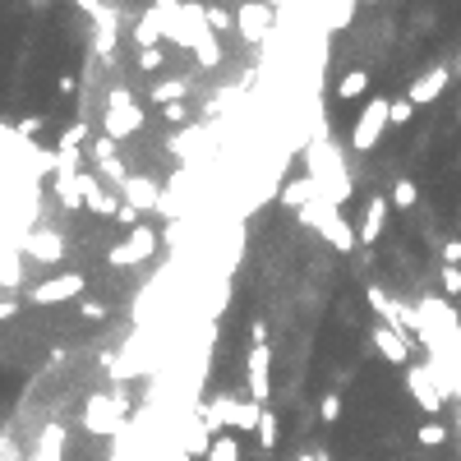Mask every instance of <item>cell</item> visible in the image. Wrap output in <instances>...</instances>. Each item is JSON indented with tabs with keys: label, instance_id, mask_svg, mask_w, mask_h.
Wrapping results in <instances>:
<instances>
[{
	"label": "cell",
	"instance_id": "6da1fadb",
	"mask_svg": "<svg viewBox=\"0 0 461 461\" xmlns=\"http://www.w3.org/2000/svg\"><path fill=\"white\" fill-rule=\"evenodd\" d=\"M295 217H300L305 226H314V231H318L323 240H328L333 250H342V254H350V250L360 245V235H356V226H350L346 217H342V208H337V203H328V199H323V194H318V199H314L309 208H300V212H295Z\"/></svg>",
	"mask_w": 461,
	"mask_h": 461
},
{
	"label": "cell",
	"instance_id": "7a4b0ae2",
	"mask_svg": "<svg viewBox=\"0 0 461 461\" xmlns=\"http://www.w3.org/2000/svg\"><path fill=\"white\" fill-rule=\"evenodd\" d=\"M148 120V111L139 106V97H134L125 84H116L111 93H106V111H102V134L106 139H129V134H139Z\"/></svg>",
	"mask_w": 461,
	"mask_h": 461
},
{
	"label": "cell",
	"instance_id": "3957f363",
	"mask_svg": "<svg viewBox=\"0 0 461 461\" xmlns=\"http://www.w3.org/2000/svg\"><path fill=\"white\" fill-rule=\"evenodd\" d=\"M388 125H392V102L388 97H369L356 111V125H350V148H356V152H374L378 139L388 134Z\"/></svg>",
	"mask_w": 461,
	"mask_h": 461
},
{
	"label": "cell",
	"instance_id": "277c9868",
	"mask_svg": "<svg viewBox=\"0 0 461 461\" xmlns=\"http://www.w3.org/2000/svg\"><path fill=\"white\" fill-rule=\"evenodd\" d=\"M406 392H411V401L420 406L424 416H439L443 406H448V392H443L439 378H433L429 360L424 365H406Z\"/></svg>",
	"mask_w": 461,
	"mask_h": 461
},
{
	"label": "cell",
	"instance_id": "5b68a950",
	"mask_svg": "<svg viewBox=\"0 0 461 461\" xmlns=\"http://www.w3.org/2000/svg\"><path fill=\"white\" fill-rule=\"evenodd\" d=\"M245 388H250V401L268 406V392H273V346H268V342H250V356H245Z\"/></svg>",
	"mask_w": 461,
	"mask_h": 461
},
{
	"label": "cell",
	"instance_id": "8992f818",
	"mask_svg": "<svg viewBox=\"0 0 461 461\" xmlns=\"http://www.w3.org/2000/svg\"><path fill=\"white\" fill-rule=\"evenodd\" d=\"M152 254H157V231L139 222V226H134L111 254H106V263H111V268H139V263H144V259H152Z\"/></svg>",
	"mask_w": 461,
	"mask_h": 461
},
{
	"label": "cell",
	"instance_id": "52a82bcc",
	"mask_svg": "<svg viewBox=\"0 0 461 461\" xmlns=\"http://www.w3.org/2000/svg\"><path fill=\"white\" fill-rule=\"evenodd\" d=\"M273 5H263V0H240L235 10V29H240V42L259 46L263 37H273Z\"/></svg>",
	"mask_w": 461,
	"mask_h": 461
},
{
	"label": "cell",
	"instance_id": "ba28073f",
	"mask_svg": "<svg viewBox=\"0 0 461 461\" xmlns=\"http://www.w3.org/2000/svg\"><path fill=\"white\" fill-rule=\"evenodd\" d=\"M84 286H88L84 273H56V277L37 282V286L29 291V300H33V305H65V300H74V295H84Z\"/></svg>",
	"mask_w": 461,
	"mask_h": 461
},
{
	"label": "cell",
	"instance_id": "9c48e42d",
	"mask_svg": "<svg viewBox=\"0 0 461 461\" xmlns=\"http://www.w3.org/2000/svg\"><path fill=\"white\" fill-rule=\"evenodd\" d=\"M369 346L378 350V360H388V365H397V369L411 365V337H406L401 328L374 323V328H369Z\"/></svg>",
	"mask_w": 461,
	"mask_h": 461
},
{
	"label": "cell",
	"instance_id": "30bf717a",
	"mask_svg": "<svg viewBox=\"0 0 461 461\" xmlns=\"http://www.w3.org/2000/svg\"><path fill=\"white\" fill-rule=\"evenodd\" d=\"M120 420H125V397H120V392H97V397L88 401V411H84V424H88L93 433H116Z\"/></svg>",
	"mask_w": 461,
	"mask_h": 461
},
{
	"label": "cell",
	"instance_id": "8fae6325",
	"mask_svg": "<svg viewBox=\"0 0 461 461\" xmlns=\"http://www.w3.org/2000/svg\"><path fill=\"white\" fill-rule=\"evenodd\" d=\"M452 70L448 65H429L424 74H416L411 78V88H406V97H411V106H416V111H420V106H429V102H439L443 93H448V84H452Z\"/></svg>",
	"mask_w": 461,
	"mask_h": 461
},
{
	"label": "cell",
	"instance_id": "7c38bea8",
	"mask_svg": "<svg viewBox=\"0 0 461 461\" xmlns=\"http://www.w3.org/2000/svg\"><path fill=\"white\" fill-rule=\"evenodd\" d=\"M19 250L29 254L33 263H61V259H65V240H61L56 231L37 226V231H29V235L19 240Z\"/></svg>",
	"mask_w": 461,
	"mask_h": 461
},
{
	"label": "cell",
	"instance_id": "4fadbf2b",
	"mask_svg": "<svg viewBox=\"0 0 461 461\" xmlns=\"http://www.w3.org/2000/svg\"><path fill=\"white\" fill-rule=\"evenodd\" d=\"M120 199H125L129 208H139V212H161V203H167L152 176H129V180L120 185Z\"/></svg>",
	"mask_w": 461,
	"mask_h": 461
},
{
	"label": "cell",
	"instance_id": "5bb4252c",
	"mask_svg": "<svg viewBox=\"0 0 461 461\" xmlns=\"http://www.w3.org/2000/svg\"><path fill=\"white\" fill-rule=\"evenodd\" d=\"M388 194H369V203H365V217H360V226H356V235H360V245H378V235H383V226H388Z\"/></svg>",
	"mask_w": 461,
	"mask_h": 461
},
{
	"label": "cell",
	"instance_id": "9a60e30c",
	"mask_svg": "<svg viewBox=\"0 0 461 461\" xmlns=\"http://www.w3.org/2000/svg\"><path fill=\"white\" fill-rule=\"evenodd\" d=\"M93 37H97V56L102 61H111L116 56V42H120V10H111V5H102L97 14H93Z\"/></svg>",
	"mask_w": 461,
	"mask_h": 461
},
{
	"label": "cell",
	"instance_id": "2e32d148",
	"mask_svg": "<svg viewBox=\"0 0 461 461\" xmlns=\"http://www.w3.org/2000/svg\"><path fill=\"white\" fill-rule=\"evenodd\" d=\"M167 14H157V10H148L139 23H134V46H139V51H157V42L161 37H167Z\"/></svg>",
	"mask_w": 461,
	"mask_h": 461
},
{
	"label": "cell",
	"instance_id": "e0dca14e",
	"mask_svg": "<svg viewBox=\"0 0 461 461\" xmlns=\"http://www.w3.org/2000/svg\"><path fill=\"white\" fill-rule=\"evenodd\" d=\"M318 199V185H314V176H300V180H286V189H282V208H309Z\"/></svg>",
	"mask_w": 461,
	"mask_h": 461
},
{
	"label": "cell",
	"instance_id": "ac0fdd59",
	"mask_svg": "<svg viewBox=\"0 0 461 461\" xmlns=\"http://www.w3.org/2000/svg\"><path fill=\"white\" fill-rule=\"evenodd\" d=\"M254 443H259L263 452H277V443H282V420H277V411H273V406H263L259 429H254Z\"/></svg>",
	"mask_w": 461,
	"mask_h": 461
},
{
	"label": "cell",
	"instance_id": "d6986e66",
	"mask_svg": "<svg viewBox=\"0 0 461 461\" xmlns=\"http://www.w3.org/2000/svg\"><path fill=\"white\" fill-rule=\"evenodd\" d=\"M369 93V74L365 70H346L342 78H337V97L342 102H356V97H365Z\"/></svg>",
	"mask_w": 461,
	"mask_h": 461
},
{
	"label": "cell",
	"instance_id": "ffe728a7",
	"mask_svg": "<svg viewBox=\"0 0 461 461\" xmlns=\"http://www.w3.org/2000/svg\"><path fill=\"white\" fill-rule=\"evenodd\" d=\"M388 199H392V208L397 212H411L416 203H420V189H416V180H392V189H388Z\"/></svg>",
	"mask_w": 461,
	"mask_h": 461
},
{
	"label": "cell",
	"instance_id": "44dd1931",
	"mask_svg": "<svg viewBox=\"0 0 461 461\" xmlns=\"http://www.w3.org/2000/svg\"><path fill=\"white\" fill-rule=\"evenodd\" d=\"M185 93H189L185 78H157V84H152V102H157V106H176Z\"/></svg>",
	"mask_w": 461,
	"mask_h": 461
},
{
	"label": "cell",
	"instance_id": "7402d4cb",
	"mask_svg": "<svg viewBox=\"0 0 461 461\" xmlns=\"http://www.w3.org/2000/svg\"><path fill=\"white\" fill-rule=\"evenodd\" d=\"M203 461H240V439H235V433H217Z\"/></svg>",
	"mask_w": 461,
	"mask_h": 461
},
{
	"label": "cell",
	"instance_id": "603a6c76",
	"mask_svg": "<svg viewBox=\"0 0 461 461\" xmlns=\"http://www.w3.org/2000/svg\"><path fill=\"white\" fill-rule=\"evenodd\" d=\"M416 443H420L424 452L443 448V443H448V424H439V420H424V424L416 429Z\"/></svg>",
	"mask_w": 461,
	"mask_h": 461
},
{
	"label": "cell",
	"instance_id": "cb8c5ba5",
	"mask_svg": "<svg viewBox=\"0 0 461 461\" xmlns=\"http://www.w3.org/2000/svg\"><path fill=\"white\" fill-rule=\"evenodd\" d=\"M194 61H199L203 70H217V65H222V37H217V33L203 37V42L194 46Z\"/></svg>",
	"mask_w": 461,
	"mask_h": 461
},
{
	"label": "cell",
	"instance_id": "d4e9b609",
	"mask_svg": "<svg viewBox=\"0 0 461 461\" xmlns=\"http://www.w3.org/2000/svg\"><path fill=\"white\" fill-rule=\"evenodd\" d=\"M84 139H88V125L74 120V125L61 134V148H56V152H78V144H84Z\"/></svg>",
	"mask_w": 461,
	"mask_h": 461
},
{
	"label": "cell",
	"instance_id": "484cf974",
	"mask_svg": "<svg viewBox=\"0 0 461 461\" xmlns=\"http://www.w3.org/2000/svg\"><path fill=\"white\" fill-rule=\"evenodd\" d=\"M411 120H416L411 97H392V125H411Z\"/></svg>",
	"mask_w": 461,
	"mask_h": 461
},
{
	"label": "cell",
	"instance_id": "4316f807",
	"mask_svg": "<svg viewBox=\"0 0 461 461\" xmlns=\"http://www.w3.org/2000/svg\"><path fill=\"white\" fill-rule=\"evenodd\" d=\"M318 420H328V424L342 420V397H337V392H328V397L318 401Z\"/></svg>",
	"mask_w": 461,
	"mask_h": 461
},
{
	"label": "cell",
	"instance_id": "83f0119b",
	"mask_svg": "<svg viewBox=\"0 0 461 461\" xmlns=\"http://www.w3.org/2000/svg\"><path fill=\"white\" fill-rule=\"evenodd\" d=\"M443 295H448V300L461 295V268H443Z\"/></svg>",
	"mask_w": 461,
	"mask_h": 461
},
{
	"label": "cell",
	"instance_id": "f1b7e54d",
	"mask_svg": "<svg viewBox=\"0 0 461 461\" xmlns=\"http://www.w3.org/2000/svg\"><path fill=\"white\" fill-rule=\"evenodd\" d=\"M231 23H235V14H226V10H217V5L208 10V29H212V33H226Z\"/></svg>",
	"mask_w": 461,
	"mask_h": 461
},
{
	"label": "cell",
	"instance_id": "f546056e",
	"mask_svg": "<svg viewBox=\"0 0 461 461\" xmlns=\"http://www.w3.org/2000/svg\"><path fill=\"white\" fill-rule=\"evenodd\" d=\"M148 10H157V14H167V19H176V14L185 10V0H148Z\"/></svg>",
	"mask_w": 461,
	"mask_h": 461
},
{
	"label": "cell",
	"instance_id": "4dcf8cb0",
	"mask_svg": "<svg viewBox=\"0 0 461 461\" xmlns=\"http://www.w3.org/2000/svg\"><path fill=\"white\" fill-rule=\"evenodd\" d=\"M443 268H461V240H448L443 245Z\"/></svg>",
	"mask_w": 461,
	"mask_h": 461
},
{
	"label": "cell",
	"instance_id": "1f68e13d",
	"mask_svg": "<svg viewBox=\"0 0 461 461\" xmlns=\"http://www.w3.org/2000/svg\"><path fill=\"white\" fill-rule=\"evenodd\" d=\"M78 314H84L88 323H97V318H106V305L102 300H84V305H78Z\"/></svg>",
	"mask_w": 461,
	"mask_h": 461
},
{
	"label": "cell",
	"instance_id": "d6a6232c",
	"mask_svg": "<svg viewBox=\"0 0 461 461\" xmlns=\"http://www.w3.org/2000/svg\"><path fill=\"white\" fill-rule=\"evenodd\" d=\"M116 222L134 231V226H139V208H129V203H120V212H116Z\"/></svg>",
	"mask_w": 461,
	"mask_h": 461
},
{
	"label": "cell",
	"instance_id": "836d02e7",
	"mask_svg": "<svg viewBox=\"0 0 461 461\" xmlns=\"http://www.w3.org/2000/svg\"><path fill=\"white\" fill-rule=\"evenodd\" d=\"M139 70H161V51H139Z\"/></svg>",
	"mask_w": 461,
	"mask_h": 461
},
{
	"label": "cell",
	"instance_id": "e575fe53",
	"mask_svg": "<svg viewBox=\"0 0 461 461\" xmlns=\"http://www.w3.org/2000/svg\"><path fill=\"white\" fill-rule=\"evenodd\" d=\"M161 116H167V120H176V125H180V120L189 116V106H185V102H176V106H167V111H161Z\"/></svg>",
	"mask_w": 461,
	"mask_h": 461
},
{
	"label": "cell",
	"instance_id": "d590c367",
	"mask_svg": "<svg viewBox=\"0 0 461 461\" xmlns=\"http://www.w3.org/2000/svg\"><path fill=\"white\" fill-rule=\"evenodd\" d=\"M14 314H19V300H14V295H10V300H0V323L14 318Z\"/></svg>",
	"mask_w": 461,
	"mask_h": 461
},
{
	"label": "cell",
	"instance_id": "8d00e7d4",
	"mask_svg": "<svg viewBox=\"0 0 461 461\" xmlns=\"http://www.w3.org/2000/svg\"><path fill=\"white\" fill-rule=\"evenodd\" d=\"M74 5L84 10V14H97V10H102V0H74Z\"/></svg>",
	"mask_w": 461,
	"mask_h": 461
},
{
	"label": "cell",
	"instance_id": "74e56055",
	"mask_svg": "<svg viewBox=\"0 0 461 461\" xmlns=\"http://www.w3.org/2000/svg\"><path fill=\"white\" fill-rule=\"evenodd\" d=\"M263 5H273V10H286V5H291V0H263Z\"/></svg>",
	"mask_w": 461,
	"mask_h": 461
},
{
	"label": "cell",
	"instance_id": "f35d334b",
	"mask_svg": "<svg viewBox=\"0 0 461 461\" xmlns=\"http://www.w3.org/2000/svg\"><path fill=\"white\" fill-rule=\"evenodd\" d=\"M452 74H457V78H461V51H457V61H452Z\"/></svg>",
	"mask_w": 461,
	"mask_h": 461
},
{
	"label": "cell",
	"instance_id": "ab89813d",
	"mask_svg": "<svg viewBox=\"0 0 461 461\" xmlns=\"http://www.w3.org/2000/svg\"><path fill=\"white\" fill-rule=\"evenodd\" d=\"M365 5H378V0H365Z\"/></svg>",
	"mask_w": 461,
	"mask_h": 461
},
{
	"label": "cell",
	"instance_id": "60d3db41",
	"mask_svg": "<svg viewBox=\"0 0 461 461\" xmlns=\"http://www.w3.org/2000/svg\"><path fill=\"white\" fill-rule=\"evenodd\" d=\"M457 120H461V106H457Z\"/></svg>",
	"mask_w": 461,
	"mask_h": 461
}]
</instances>
